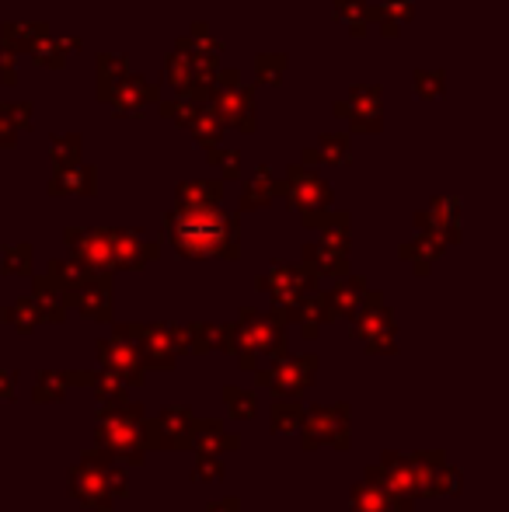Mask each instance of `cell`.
Returning a JSON list of instances; mask_svg holds the SVG:
<instances>
[{
    "label": "cell",
    "mask_w": 509,
    "mask_h": 512,
    "mask_svg": "<svg viewBox=\"0 0 509 512\" xmlns=\"http://www.w3.org/2000/svg\"><path fill=\"white\" fill-rule=\"evenodd\" d=\"M210 335L213 324H185V328H178V349L185 356H206V352H213Z\"/></svg>",
    "instance_id": "22"
},
{
    "label": "cell",
    "mask_w": 509,
    "mask_h": 512,
    "mask_svg": "<svg viewBox=\"0 0 509 512\" xmlns=\"http://www.w3.org/2000/svg\"><path fill=\"white\" fill-rule=\"evenodd\" d=\"M408 457H412L419 499H450L464 492V474L450 464L443 450H415Z\"/></svg>",
    "instance_id": "9"
},
{
    "label": "cell",
    "mask_w": 509,
    "mask_h": 512,
    "mask_svg": "<svg viewBox=\"0 0 509 512\" xmlns=\"http://www.w3.org/2000/svg\"><path fill=\"white\" fill-rule=\"evenodd\" d=\"M70 499L88 512H112L119 499L129 495V474L112 453L105 450H84L81 460L67 474Z\"/></svg>",
    "instance_id": "1"
},
{
    "label": "cell",
    "mask_w": 509,
    "mask_h": 512,
    "mask_svg": "<svg viewBox=\"0 0 509 512\" xmlns=\"http://www.w3.org/2000/svg\"><path fill=\"white\" fill-rule=\"evenodd\" d=\"M171 237L175 248L185 258H213V255H238V241H234V223L224 216L199 209V213H182L171 220Z\"/></svg>",
    "instance_id": "4"
},
{
    "label": "cell",
    "mask_w": 509,
    "mask_h": 512,
    "mask_svg": "<svg viewBox=\"0 0 509 512\" xmlns=\"http://www.w3.org/2000/svg\"><path fill=\"white\" fill-rule=\"evenodd\" d=\"M206 512H241V499H238V495H224V499L210 502Z\"/></svg>",
    "instance_id": "29"
},
{
    "label": "cell",
    "mask_w": 509,
    "mask_h": 512,
    "mask_svg": "<svg viewBox=\"0 0 509 512\" xmlns=\"http://www.w3.org/2000/svg\"><path fill=\"white\" fill-rule=\"evenodd\" d=\"M293 317H297L300 324H304V338H318L321 324L328 321V307H325V297H318V293H311V297H304V304L293 310Z\"/></svg>",
    "instance_id": "21"
},
{
    "label": "cell",
    "mask_w": 509,
    "mask_h": 512,
    "mask_svg": "<svg viewBox=\"0 0 509 512\" xmlns=\"http://www.w3.org/2000/svg\"><path fill=\"white\" fill-rule=\"evenodd\" d=\"M143 418L147 408L140 401H123V405H98L95 415V446L119 460L123 467H140L147 460L143 446Z\"/></svg>",
    "instance_id": "2"
},
{
    "label": "cell",
    "mask_w": 509,
    "mask_h": 512,
    "mask_svg": "<svg viewBox=\"0 0 509 512\" xmlns=\"http://www.w3.org/2000/svg\"><path fill=\"white\" fill-rule=\"evenodd\" d=\"M91 391H95L98 405H123V401H129V387L119 377L105 373V370L91 377Z\"/></svg>",
    "instance_id": "23"
},
{
    "label": "cell",
    "mask_w": 509,
    "mask_h": 512,
    "mask_svg": "<svg viewBox=\"0 0 509 512\" xmlns=\"http://www.w3.org/2000/svg\"><path fill=\"white\" fill-rule=\"evenodd\" d=\"M300 418H304V405H300L297 398H276L269 408V429L276 432V436H283V432H297Z\"/></svg>",
    "instance_id": "19"
},
{
    "label": "cell",
    "mask_w": 509,
    "mask_h": 512,
    "mask_svg": "<svg viewBox=\"0 0 509 512\" xmlns=\"http://www.w3.org/2000/svg\"><path fill=\"white\" fill-rule=\"evenodd\" d=\"M349 512H401L394 495L387 492L374 474H363L360 485L349 492Z\"/></svg>",
    "instance_id": "17"
},
{
    "label": "cell",
    "mask_w": 509,
    "mask_h": 512,
    "mask_svg": "<svg viewBox=\"0 0 509 512\" xmlns=\"http://www.w3.org/2000/svg\"><path fill=\"white\" fill-rule=\"evenodd\" d=\"M224 405H227V415H231L234 422H252V418L258 415V398L238 384H224Z\"/></svg>",
    "instance_id": "20"
},
{
    "label": "cell",
    "mask_w": 509,
    "mask_h": 512,
    "mask_svg": "<svg viewBox=\"0 0 509 512\" xmlns=\"http://www.w3.org/2000/svg\"><path fill=\"white\" fill-rule=\"evenodd\" d=\"M363 300H367V286H363L360 279H349V283L335 286L325 297L328 317H346V321H353L356 310L363 307Z\"/></svg>",
    "instance_id": "18"
},
{
    "label": "cell",
    "mask_w": 509,
    "mask_h": 512,
    "mask_svg": "<svg viewBox=\"0 0 509 512\" xmlns=\"http://www.w3.org/2000/svg\"><path fill=\"white\" fill-rule=\"evenodd\" d=\"M67 304H77L84 317H91V321H109L112 317V290L105 279H98V283H77L74 290H70Z\"/></svg>",
    "instance_id": "16"
},
{
    "label": "cell",
    "mask_w": 509,
    "mask_h": 512,
    "mask_svg": "<svg viewBox=\"0 0 509 512\" xmlns=\"http://www.w3.org/2000/svg\"><path fill=\"white\" fill-rule=\"evenodd\" d=\"M98 349V363H102L105 373L119 377L126 387H140L143 377H147V366H143V356L126 335H112V338H98L95 342Z\"/></svg>",
    "instance_id": "12"
},
{
    "label": "cell",
    "mask_w": 509,
    "mask_h": 512,
    "mask_svg": "<svg viewBox=\"0 0 509 512\" xmlns=\"http://www.w3.org/2000/svg\"><path fill=\"white\" fill-rule=\"evenodd\" d=\"M192 450L224 457V453L241 450V436L227 429L224 418H196V429H192Z\"/></svg>",
    "instance_id": "14"
},
{
    "label": "cell",
    "mask_w": 509,
    "mask_h": 512,
    "mask_svg": "<svg viewBox=\"0 0 509 512\" xmlns=\"http://www.w3.org/2000/svg\"><path fill=\"white\" fill-rule=\"evenodd\" d=\"M353 335L367 345L370 356H394L398 352V328H394L387 307L377 300V293H370V300H363V307L356 310Z\"/></svg>",
    "instance_id": "10"
},
{
    "label": "cell",
    "mask_w": 509,
    "mask_h": 512,
    "mask_svg": "<svg viewBox=\"0 0 509 512\" xmlns=\"http://www.w3.org/2000/svg\"><path fill=\"white\" fill-rule=\"evenodd\" d=\"M234 352L238 366L245 373L258 370V359H283L290 352L286 338V314H262V310L245 307L234 324Z\"/></svg>",
    "instance_id": "3"
},
{
    "label": "cell",
    "mask_w": 509,
    "mask_h": 512,
    "mask_svg": "<svg viewBox=\"0 0 509 512\" xmlns=\"http://www.w3.org/2000/svg\"><path fill=\"white\" fill-rule=\"evenodd\" d=\"M91 370H42L32 387L35 405H60L70 387H91Z\"/></svg>",
    "instance_id": "13"
},
{
    "label": "cell",
    "mask_w": 509,
    "mask_h": 512,
    "mask_svg": "<svg viewBox=\"0 0 509 512\" xmlns=\"http://www.w3.org/2000/svg\"><path fill=\"white\" fill-rule=\"evenodd\" d=\"M258 286H262V290H269L272 300H276V304H283L290 317H293V310L304 304V297H311V290H314L311 279L300 276V272H283V265H276V272H272L269 279H262Z\"/></svg>",
    "instance_id": "15"
},
{
    "label": "cell",
    "mask_w": 509,
    "mask_h": 512,
    "mask_svg": "<svg viewBox=\"0 0 509 512\" xmlns=\"http://www.w3.org/2000/svg\"><path fill=\"white\" fill-rule=\"evenodd\" d=\"M192 429H196V415L185 405H168L154 418H143V446L147 453H185L192 450Z\"/></svg>",
    "instance_id": "6"
},
{
    "label": "cell",
    "mask_w": 509,
    "mask_h": 512,
    "mask_svg": "<svg viewBox=\"0 0 509 512\" xmlns=\"http://www.w3.org/2000/svg\"><path fill=\"white\" fill-rule=\"evenodd\" d=\"M0 317H4L7 324H14V328H18L21 335H28V331H32L35 324L42 321L39 307H35V300H18L14 307H4V314H0Z\"/></svg>",
    "instance_id": "24"
},
{
    "label": "cell",
    "mask_w": 509,
    "mask_h": 512,
    "mask_svg": "<svg viewBox=\"0 0 509 512\" xmlns=\"http://www.w3.org/2000/svg\"><path fill=\"white\" fill-rule=\"evenodd\" d=\"M367 474H374L377 481L394 495L401 512H412L415 502H419V485H415V471H412V457L398 450H384L381 464L367 467Z\"/></svg>",
    "instance_id": "11"
},
{
    "label": "cell",
    "mask_w": 509,
    "mask_h": 512,
    "mask_svg": "<svg viewBox=\"0 0 509 512\" xmlns=\"http://www.w3.org/2000/svg\"><path fill=\"white\" fill-rule=\"evenodd\" d=\"M210 345H213V352H224V356H231V352H234V324H213Z\"/></svg>",
    "instance_id": "26"
},
{
    "label": "cell",
    "mask_w": 509,
    "mask_h": 512,
    "mask_svg": "<svg viewBox=\"0 0 509 512\" xmlns=\"http://www.w3.org/2000/svg\"><path fill=\"white\" fill-rule=\"evenodd\" d=\"M4 265H7L4 272H28V251H25V248H21V251H11V255L4 258Z\"/></svg>",
    "instance_id": "28"
},
{
    "label": "cell",
    "mask_w": 509,
    "mask_h": 512,
    "mask_svg": "<svg viewBox=\"0 0 509 512\" xmlns=\"http://www.w3.org/2000/svg\"><path fill=\"white\" fill-rule=\"evenodd\" d=\"M116 331L140 349L147 370L171 373L178 366L182 349H178V328L171 324H116Z\"/></svg>",
    "instance_id": "8"
},
{
    "label": "cell",
    "mask_w": 509,
    "mask_h": 512,
    "mask_svg": "<svg viewBox=\"0 0 509 512\" xmlns=\"http://www.w3.org/2000/svg\"><path fill=\"white\" fill-rule=\"evenodd\" d=\"M18 398V370H0V401H11Z\"/></svg>",
    "instance_id": "27"
},
{
    "label": "cell",
    "mask_w": 509,
    "mask_h": 512,
    "mask_svg": "<svg viewBox=\"0 0 509 512\" xmlns=\"http://www.w3.org/2000/svg\"><path fill=\"white\" fill-rule=\"evenodd\" d=\"M196 467H192V481H203V485H213V481H224L227 464L224 457H213V453H196Z\"/></svg>",
    "instance_id": "25"
},
{
    "label": "cell",
    "mask_w": 509,
    "mask_h": 512,
    "mask_svg": "<svg viewBox=\"0 0 509 512\" xmlns=\"http://www.w3.org/2000/svg\"><path fill=\"white\" fill-rule=\"evenodd\" d=\"M300 446L307 453L321 450V446H332V450L346 453L353 446V408L346 401L339 405H314L304 408L300 418Z\"/></svg>",
    "instance_id": "5"
},
{
    "label": "cell",
    "mask_w": 509,
    "mask_h": 512,
    "mask_svg": "<svg viewBox=\"0 0 509 512\" xmlns=\"http://www.w3.org/2000/svg\"><path fill=\"white\" fill-rule=\"evenodd\" d=\"M318 370H321L318 352H307V356H297V359H286V356L272 359V366L252 370V373H255V384L269 387L276 398H300V394L318 384Z\"/></svg>",
    "instance_id": "7"
}]
</instances>
